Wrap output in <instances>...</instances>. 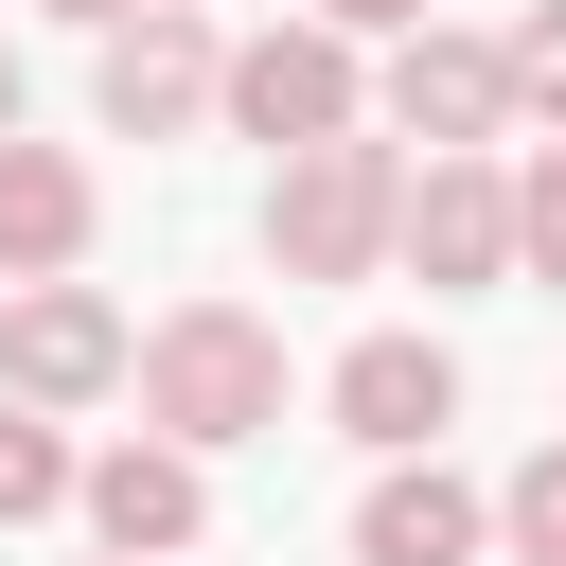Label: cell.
<instances>
[{
    "instance_id": "6da1fadb",
    "label": "cell",
    "mask_w": 566,
    "mask_h": 566,
    "mask_svg": "<svg viewBox=\"0 0 566 566\" xmlns=\"http://www.w3.org/2000/svg\"><path fill=\"white\" fill-rule=\"evenodd\" d=\"M124 389H142V442L230 460V442H265V424H283V336H265L248 301H177V318L124 354Z\"/></svg>"
},
{
    "instance_id": "7a4b0ae2",
    "label": "cell",
    "mask_w": 566,
    "mask_h": 566,
    "mask_svg": "<svg viewBox=\"0 0 566 566\" xmlns=\"http://www.w3.org/2000/svg\"><path fill=\"white\" fill-rule=\"evenodd\" d=\"M389 212H407V142H318V159H283L265 177V265L283 283H371L389 265Z\"/></svg>"
},
{
    "instance_id": "3957f363",
    "label": "cell",
    "mask_w": 566,
    "mask_h": 566,
    "mask_svg": "<svg viewBox=\"0 0 566 566\" xmlns=\"http://www.w3.org/2000/svg\"><path fill=\"white\" fill-rule=\"evenodd\" d=\"M212 124H230V142H265V159H318V142H354V124H371V71H354V35L265 18V35H230Z\"/></svg>"
},
{
    "instance_id": "277c9868",
    "label": "cell",
    "mask_w": 566,
    "mask_h": 566,
    "mask_svg": "<svg viewBox=\"0 0 566 566\" xmlns=\"http://www.w3.org/2000/svg\"><path fill=\"white\" fill-rule=\"evenodd\" d=\"M212 71H230V35H212L195 0H142L124 35H88V106H106V142H195V124H212Z\"/></svg>"
},
{
    "instance_id": "5b68a950",
    "label": "cell",
    "mask_w": 566,
    "mask_h": 566,
    "mask_svg": "<svg viewBox=\"0 0 566 566\" xmlns=\"http://www.w3.org/2000/svg\"><path fill=\"white\" fill-rule=\"evenodd\" d=\"M389 265H424V301H478V283H513V159H407Z\"/></svg>"
},
{
    "instance_id": "8992f818",
    "label": "cell",
    "mask_w": 566,
    "mask_h": 566,
    "mask_svg": "<svg viewBox=\"0 0 566 566\" xmlns=\"http://www.w3.org/2000/svg\"><path fill=\"white\" fill-rule=\"evenodd\" d=\"M124 301H88V283H0V389L53 424V407H106L124 389Z\"/></svg>"
},
{
    "instance_id": "52a82bcc",
    "label": "cell",
    "mask_w": 566,
    "mask_h": 566,
    "mask_svg": "<svg viewBox=\"0 0 566 566\" xmlns=\"http://www.w3.org/2000/svg\"><path fill=\"white\" fill-rule=\"evenodd\" d=\"M318 407H336V442H371V460H442V424H460V354L442 336H354L336 371H318Z\"/></svg>"
},
{
    "instance_id": "ba28073f",
    "label": "cell",
    "mask_w": 566,
    "mask_h": 566,
    "mask_svg": "<svg viewBox=\"0 0 566 566\" xmlns=\"http://www.w3.org/2000/svg\"><path fill=\"white\" fill-rule=\"evenodd\" d=\"M71 513H88V548L106 566H177L195 531H212V460H177V442H106V460H71Z\"/></svg>"
},
{
    "instance_id": "9c48e42d",
    "label": "cell",
    "mask_w": 566,
    "mask_h": 566,
    "mask_svg": "<svg viewBox=\"0 0 566 566\" xmlns=\"http://www.w3.org/2000/svg\"><path fill=\"white\" fill-rule=\"evenodd\" d=\"M371 106L424 142V159H495V124H513V88H495V35H389V71H371Z\"/></svg>"
},
{
    "instance_id": "30bf717a",
    "label": "cell",
    "mask_w": 566,
    "mask_h": 566,
    "mask_svg": "<svg viewBox=\"0 0 566 566\" xmlns=\"http://www.w3.org/2000/svg\"><path fill=\"white\" fill-rule=\"evenodd\" d=\"M495 548V495L460 478V460H371V495H354V566H478Z\"/></svg>"
},
{
    "instance_id": "8fae6325",
    "label": "cell",
    "mask_w": 566,
    "mask_h": 566,
    "mask_svg": "<svg viewBox=\"0 0 566 566\" xmlns=\"http://www.w3.org/2000/svg\"><path fill=\"white\" fill-rule=\"evenodd\" d=\"M88 212H106L88 159L18 124V142H0V283H71V265H88Z\"/></svg>"
},
{
    "instance_id": "7c38bea8",
    "label": "cell",
    "mask_w": 566,
    "mask_h": 566,
    "mask_svg": "<svg viewBox=\"0 0 566 566\" xmlns=\"http://www.w3.org/2000/svg\"><path fill=\"white\" fill-rule=\"evenodd\" d=\"M495 88H513V124H548V142H566V0H531V18L495 35Z\"/></svg>"
},
{
    "instance_id": "4fadbf2b",
    "label": "cell",
    "mask_w": 566,
    "mask_h": 566,
    "mask_svg": "<svg viewBox=\"0 0 566 566\" xmlns=\"http://www.w3.org/2000/svg\"><path fill=\"white\" fill-rule=\"evenodd\" d=\"M495 548H513V566H566V442H531V460L495 478Z\"/></svg>"
},
{
    "instance_id": "5bb4252c",
    "label": "cell",
    "mask_w": 566,
    "mask_h": 566,
    "mask_svg": "<svg viewBox=\"0 0 566 566\" xmlns=\"http://www.w3.org/2000/svg\"><path fill=\"white\" fill-rule=\"evenodd\" d=\"M35 513H71V442L35 407H0V531H35Z\"/></svg>"
},
{
    "instance_id": "9a60e30c",
    "label": "cell",
    "mask_w": 566,
    "mask_h": 566,
    "mask_svg": "<svg viewBox=\"0 0 566 566\" xmlns=\"http://www.w3.org/2000/svg\"><path fill=\"white\" fill-rule=\"evenodd\" d=\"M513 265H531V283H566V142L513 177Z\"/></svg>"
},
{
    "instance_id": "2e32d148",
    "label": "cell",
    "mask_w": 566,
    "mask_h": 566,
    "mask_svg": "<svg viewBox=\"0 0 566 566\" xmlns=\"http://www.w3.org/2000/svg\"><path fill=\"white\" fill-rule=\"evenodd\" d=\"M318 35H424V0H301Z\"/></svg>"
},
{
    "instance_id": "e0dca14e",
    "label": "cell",
    "mask_w": 566,
    "mask_h": 566,
    "mask_svg": "<svg viewBox=\"0 0 566 566\" xmlns=\"http://www.w3.org/2000/svg\"><path fill=\"white\" fill-rule=\"evenodd\" d=\"M35 18H71V35H124V18H142V0H35Z\"/></svg>"
},
{
    "instance_id": "ac0fdd59",
    "label": "cell",
    "mask_w": 566,
    "mask_h": 566,
    "mask_svg": "<svg viewBox=\"0 0 566 566\" xmlns=\"http://www.w3.org/2000/svg\"><path fill=\"white\" fill-rule=\"evenodd\" d=\"M0 142H18V53H0Z\"/></svg>"
}]
</instances>
